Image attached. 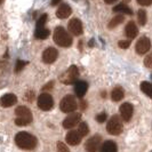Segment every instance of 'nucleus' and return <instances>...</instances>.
<instances>
[{
    "label": "nucleus",
    "instance_id": "cd10ccee",
    "mask_svg": "<svg viewBox=\"0 0 152 152\" xmlns=\"http://www.w3.org/2000/svg\"><path fill=\"white\" fill-rule=\"evenodd\" d=\"M47 18H48L47 14H44V15L41 16V17L38 20V22H37V26H36V28H41V26H45L46 22H47Z\"/></svg>",
    "mask_w": 152,
    "mask_h": 152
},
{
    "label": "nucleus",
    "instance_id": "5701e85b",
    "mask_svg": "<svg viewBox=\"0 0 152 152\" xmlns=\"http://www.w3.org/2000/svg\"><path fill=\"white\" fill-rule=\"evenodd\" d=\"M141 91L152 99V84L148 83V81H143L141 84Z\"/></svg>",
    "mask_w": 152,
    "mask_h": 152
},
{
    "label": "nucleus",
    "instance_id": "a878e982",
    "mask_svg": "<svg viewBox=\"0 0 152 152\" xmlns=\"http://www.w3.org/2000/svg\"><path fill=\"white\" fill-rule=\"evenodd\" d=\"M137 18H138V23L141 25H145L146 24V20H148V16H146V12L144 9H140L137 12Z\"/></svg>",
    "mask_w": 152,
    "mask_h": 152
},
{
    "label": "nucleus",
    "instance_id": "4be33fe9",
    "mask_svg": "<svg viewBox=\"0 0 152 152\" xmlns=\"http://www.w3.org/2000/svg\"><path fill=\"white\" fill-rule=\"evenodd\" d=\"M113 12L114 13H124V14H127V15H133V10L126 4H119V5L114 6Z\"/></svg>",
    "mask_w": 152,
    "mask_h": 152
},
{
    "label": "nucleus",
    "instance_id": "f257e3e1",
    "mask_svg": "<svg viewBox=\"0 0 152 152\" xmlns=\"http://www.w3.org/2000/svg\"><path fill=\"white\" fill-rule=\"evenodd\" d=\"M15 142L18 148L23 150H33L37 146V137L28 132H20L15 136Z\"/></svg>",
    "mask_w": 152,
    "mask_h": 152
},
{
    "label": "nucleus",
    "instance_id": "9b49d317",
    "mask_svg": "<svg viewBox=\"0 0 152 152\" xmlns=\"http://www.w3.org/2000/svg\"><path fill=\"white\" fill-rule=\"evenodd\" d=\"M150 48H151V41H150V39L146 38V37H142L137 41L136 46H135L136 53L140 54V55H143V54L148 53Z\"/></svg>",
    "mask_w": 152,
    "mask_h": 152
},
{
    "label": "nucleus",
    "instance_id": "7c9ffc66",
    "mask_svg": "<svg viewBox=\"0 0 152 152\" xmlns=\"http://www.w3.org/2000/svg\"><path fill=\"white\" fill-rule=\"evenodd\" d=\"M118 45H119V47L122 48V49H127L130 45V40H120Z\"/></svg>",
    "mask_w": 152,
    "mask_h": 152
},
{
    "label": "nucleus",
    "instance_id": "423d86ee",
    "mask_svg": "<svg viewBox=\"0 0 152 152\" xmlns=\"http://www.w3.org/2000/svg\"><path fill=\"white\" fill-rule=\"evenodd\" d=\"M78 77H79V70H78V68H77L76 65H71L68 69V71L62 75L60 80H61L63 84L70 85V84H73V83H77Z\"/></svg>",
    "mask_w": 152,
    "mask_h": 152
},
{
    "label": "nucleus",
    "instance_id": "bb28decb",
    "mask_svg": "<svg viewBox=\"0 0 152 152\" xmlns=\"http://www.w3.org/2000/svg\"><path fill=\"white\" fill-rule=\"evenodd\" d=\"M26 64H28V62L22 61V60H17L16 65H15V72H20V71H21V70H22Z\"/></svg>",
    "mask_w": 152,
    "mask_h": 152
},
{
    "label": "nucleus",
    "instance_id": "1a4fd4ad",
    "mask_svg": "<svg viewBox=\"0 0 152 152\" xmlns=\"http://www.w3.org/2000/svg\"><path fill=\"white\" fill-rule=\"evenodd\" d=\"M57 56H58L57 49L54 48V47H48L42 53V61L45 62L46 64H52L56 61Z\"/></svg>",
    "mask_w": 152,
    "mask_h": 152
},
{
    "label": "nucleus",
    "instance_id": "4c0bfd02",
    "mask_svg": "<svg viewBox=\"0 0 152 152\" xmlns=\"http://www.w3.org/2000/svg\"><path fill=\"white\" fill-rule=\"evenodd\" d=\"M2 1H4V0H0V5H1V4H2Z\"/></svg>",
    "mask_w": 152,
    "mask_h": 152
},
{
    "label": "nucleus",
    "instance_id": "ddd939ff",
    "mask_svg": "<svg viewBox=\"0 0 152 152\" xmlns=\"http://www.w3.org/2000/svg\"><path fill=\"white\" fill-rule=\"evenodd\" d=\"M69 31L73 36H80L83 33V23L78 18H72L69 22Z\"/></svg>",
    "mask_w": 152,
    "mask_h": 152
},
{
    "label": "nucleus",
    "instance_id": "20e7f679",
    "mask_svg": "<svg viewBox=\"0 0 152 152\" xmlns=\"http://www.w3.org/2000/svg\"><path fill=\"white\" fill-rule=\"evenodd\" d=\"M107 130L111 135H119L122 132V121L119 115H112L107 121Z\"/></svg>",
    "mask_w": 152,
    "mask_h": 152
},
{
    "label": "nucleus",
    "instance_id": "6e6552de",
    "mask_svg": "<svg viewBox=\"0 0 152 152\" xmlns=\"http://www.w3.org/2000/svg\"><path fill=\"white\" fill-rule=\"evenodd\" d=\"M102 143V138L99 135L91 136L85 144V149L87 152H97L99 149V145Z\"/></svg>",
    "mask_w": 152,
    "mask_h": 152
},
{
    "label": "nucleus",
    "instance_id": "6ab92c4d",
    "mask_svg": "<svg viewBox=\"0 0 152 152\" xmlns=\"http://www.w3.org/2000/svg\"><path fill=\"white\" fill-rule=\"evenodd\" d=\"M118 151V146L115 144V142L113 141H105L101 149H99V152H117Z\"/></svg>",
    "mask_w": 152,
    "mask_h": 152
},
{
    "label": "nucleus",
    "instance_id": "393cba45",
    "mask_svg": "<svg viewBox=\"0 0 152 152\" xmlns=\"http://www.w3.org/2000/svg\"><path fill=\"white\" fill-rule=\"evenodd\" d=\"M77 132L80 134V136L81 137L88 135V133H89V127H88L87 122H81V124L79 125V128H78Z\"/></svg>",
    "mask_w": 152,
    "mask_h": 152
},
{
    "label": "nucleus",
    "instance_id": "7ed1b4c3",
    "mask_svg": "<svg viewBox=\"0 0 152 152\" xmlns=\"http://www.w3.org/2000/svg\"><path fill=\"white\" fill-rule=\"evenodd\" d=\"M15 114L17 118L15 119V124L17 126H26L32 121V113L31 110L26 107H17L15 109Z\"/></svg>",
    "mask_w": 152,
    "mask_h": 152
},
{
    "label": "nucleus",
    "instance_id": "f8f14e48",
    "mask_svg": "<svg viewBox=\"0 0 152 152\" xmlns=\"http://www.w3.org/2000/svg\"><path fill=\"white\" fill-rule=\"evenodd\" d=\"M119 112H120V117L122 118L124 121H129L133 117L134 107L130 103H124L119 109Z\"/></svg>",
    "mask_w": 152,
    "mask_h": 152
},
{
    "label": "nucleus",
    "instance_id": "4468645a",
    "mask_svg": "<svg viewBox=\"0 0 152 152\" xmlns=\"http://www.w3.org/2000/svg\"><path fill=\"white\" fill-rule=\"evenodd\" d=\"M17 102V97L14 94H5L1 99H0V105L2 107H13Z\"/></svg>",
    "mask_w": 152,
    "mask_h": 152
},
{
    "label": "nucleus",
    "instance_id": "2eb2a0df",
    "mask_svg": "<svg viewBox=\"0 0 152 152\" xmlns=\"http://www.w3.org/2000/svg\"><path fill=\"white\" fill-rule=\"evenodd\" d=\"M81 138L83 137L80 136V134L77 132V130H71L66 134V143L70 145H78L80 142H81Z\"/></svg>",
    "mask_w": 152,
    "mask_h": 152
},
{
    "label": "nucleus",
    "instance_id": "dca6fc26",
    "mask_svg": "<svg viewBox=\"0 0 152 152\" xmlns=\"http://www.w3.org/2000/svg\"><path fill=\"white\" fill-rule=\"evenodd\" d=\"M125 33H126V36L129 39H134L137 37V34H138V29H137L136 24L133 22V21H130V22L127 23V25H126V28H125Z\"/></svg>",
    "mask_w": 152,
    "mask_h": 152
},
{
    "label": "nucleus",
    "instance_id": "b1692460",
    "mask_svg": "<svg viewBox=\"0 0 152 152\" xmlns=\"http://www.w3.org/2000/svg\"><path fill=\"white\" fill-rule=\"evenodd\" d=\"M124 20H125L124 15L114 16L113 18L110 21V23H109V28H110V29H113V28H115V26H118L119 24H121V23L124 22Z\"/></svg>",
    "mask_w": 152,
    "mask_h": 152
},
{
    "label": "nucleus",
    "instance_id": "f03ea898",
    "mask_svg": "<svg viewBox=\"0 0 152 152\" xmlns=\"http://www.w3.org/2000/svg\"><path fill=\"white\" fill-rule=\"evenodd\" d=\"M54 41L61 47H70L72 45V37L62 26H57L54 31Z\"/></svg>",
    "mask_w": 152,
    "mask_h": 152
},
{
    "label": "nucleus",
    "instance_id": "c85d7f7f",
    "mask_svg": "<svg viewBox=\"0 0 152 152\" xmlns=\"http://www.w3.org/2000/svg\"><path fill=\"white\" fill-rule=\"evenodd\" d=\"M57 152H70L66 144H64L63 142H57Z\"/></svg>",
    "mask_w": 152,
    "mask_h": 152
},
{
    "label": "nucleus",
    "instance_id": "72a5a7b5",
    "mask_svg": "<svg viewBox=\"0 0 152 152\" xmlns=\"http://www.w3.org/2000/svg\"><path fill=\"white\" fill-rule=\"evenodd\" d=\"M25 99H28V101H33V99H34V93L33 91H28L26 94H25Z\"/></svg>",
    "mask_w": 152,
    "mask_h": 152
},
{
    "label": "nucleus",
    "instance_id": "aec40b11",
    "mask_svg": "<svg viewBox=\"0 0 152 152\" xmlns=\"http://www.w3.org/2000/svg\"><path fill=\"white\" fill-rule=\"evenodd\" d=\"M124 96H125V91L121 87H115V88H113V91H111V99L114 102L121 101L124 99Z\"/></svg>",
    "mask_w": 152,
    "mask_h": 152
},
{
    "label": "nucleus",
    "instance_id": "39448f33",
    "mask_svg": "<svg viewBox=\"0 0 152 152\" xmlns=\"http://www.w3.org/2000/svg\"><path fill=\"white\" fill-rule=\"evenodd\" d=\"M60 107L63 112L65 113H71V112H75L78 107L76 99L72 96V95H66L62 99L61 103H60Z\"/></svg>",
    "mask_w": 152,
    "mask_h": 152
},
{
    "label": "nucleus",
    "instance_id": "0eeeda50",
    "mask_svg": "<svg viewBox=\"0 0 152 152\" xmlns=\"http://www.w3.org/2000/svg\"><path fill=\"white\" fill-rule=\"evenodd\" d=\"M54 105V99L52 95L47 94V93H42L40 94L38 97V107L41 109L42 111H49Z\"/></svg>",
    "mask_w": 152,
    "mask_h": 152
},
{
    "label": "nucleus",
    "instance_id": "412c9836",
    "mask_svg": "<svg viewBox=\"0 0 152 152\" xmlns=\"http://www.w3.org/2000/svg\"><path fill=\"white\" fill-rule=\"evenodd\" d=\"M49 33H50V31L48 30V29H46L45 26H41V28H36L34 36H36V38L40 39V40H44V39L49 37Z\"/></svg>",
    "mask_w": 152,
    "mask_h": 152
},
{
    "label": "nucleus",
    "instance_id": "2f4dec72",
    "mask_svg": "<svg viewBox=\"0 0 152 152\" xmlns=\"http://www.w3.org/2000/svg\"><path fill=\"white\" fill-rule=\"evenodd\" d=\"M107 113L105 112H102V113H99V115H96V120H97V122H99V124H103V122L107 120Z\"/></svg>",
    "mask_w": 152,
    "mask_h": 152
},
{
    "label": "nucleus",
    "instance_id": "a211bd4d",
    "mask_svg": "<svg viewBox=\"0 0 152 152\" xmlns=\"http://www.w3.org/2000/svg\"><path fill=\"white\" fill-rule=\"evenodd\" d=\"M88 89V84L86 81H77L75 83V93L78 97L83 99L86 91Z\"/></svg>",
    "mask_w": 152,
    "mask_h": 152
},
{
    "label": "nucleus",
    "instance_id": "c756f323",
    "mask_svg": "<svg viewBox=\"0 0 152 152\" xmlns=\"http://www.w3.org/2000/svg\"><path fill=\"white\" fill-rule=\"evenodd\" d=\"M144 64L146 68H149V69L152 68V54L148 55V56L144 58Z\"/></svg>",
    "mask_w": 152,
    "mask_h": 152
},
{
    "label": "nucleus",
    "instance_id": "473e14b6",
    "mask_svg": "<svg viewBox=\"0 0 152 152\" xmlns=\"http://www.w3.org/2000/svg\"><path fill=\"white\" fill-rule=\"evenodd\" d=\"M137 2L141 6H150V5H152V0H137Z\"/></svg>",
    "mask_w": 152,
    "mask_h": 152
},
{
    "label": "nucleus",
    "instance_id": "f3484780",
    "mask_svg": "<svg viewBox=\"0 0 152 152\" xmlns=\"http://www.w3.org/2000/svg\"><path fill=\"white\" fill-rule=\"evenodd\" d=\"M71 13H72V9L68 4H62L57 9V12H56V16L58 18L64 20V18H68L69 16L71 15Z\"/></svg>",
    "mask_w": 152,
    "mask_h": 152
},
{
    "label": "nucleus",
    "instance_id": "e433bc0d",
    "mask_svg": "<svg viewBox=\"0 0 152 152\" xmlns=\"http://www.w3.org/2000/svg\"><path fill=\"white\" fill-rule=\"evenodd\" d=\"M60 1H61V0H52V5H53V6H55V5H57Z\"/></svg>",
    "mask_w": 152,
    "mask_h": 152
},
{
    "label": "nucleus",
    "instance_id": "c9c22d12",
    "mask_svg": "<svg viewBox=\"0 0 152 152\" xmlns=\"http://www.w3.org/2000/svg\"><path fill=\"white\" fill-rule=\"evenodd\" d=\"M115 1H117V0H104V2L107 4V5H111V4H113Z\"/></svg>",
    "mask_w": 152,
    "mask_h": 152
},
{
    "label": "nucleus",
    "instance_id": "9d476101",
    "mask_svg": "<svg viewBox=\"0 0 152 152\" xmlns=\"http://www.w3.org/2000/svg\"><path fill=\"white\" fill-rule=\"evenodd\" d=\"M81 120V114L80 113H71L70 115H68L64 121H63V127L65 129H71L75 126H77Z\"/></svg>",
    "mask_w": 152,
    "mask_h": 152
},
{
    "label": "nucleus",
    "instance_id": "f704fd0d",
    "mask_svg": "<svg viewBox=\"0 0 152 152\" xmlns=\"http://www.w3.org/2000/svg\"><path fill=\"white\" fill-rule=\"evenodd\" d=\"M53 85H54V83H53V81H50V83H49V84L45 85V86H44V88H42V89H44V91H46V89H52V87H53Z\"/></svg>",
    "mask_w": 152,
    "mask_h": 152
}]
</instances>
